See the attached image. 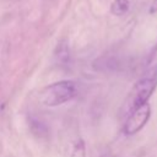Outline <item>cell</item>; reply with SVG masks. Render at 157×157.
Segmentation results:
<instances>
[{"label":"cell","instance_id":"6da1fadb","mask_svg":"<svg viewBox=\"0 0 157 157\" xmlns=\"http://www.w3.org/2000/svg\"><path fill=\"white\" fill-rule=\"evenodd\" d=\"M77 96V86L74 81L63 80L44 87L39 93V102L45 107H58L72 101Z\"/></svg>","mask_w":157,"mask_h":157},{"label":"cell","instance_id":"7a4b0ae2","mask_svg":"<svg viewBox=\"0 0 157 157\" xmlns=\"http://www.w3.org/2000/svg\"><path fill=\"white\" fill-rule=\"evenodd\" d=\"M157 87V64L150 67L134 85L126 101V108L131 112L136 107L147 103Z\"/></svg>","mask_w":157,"mask_h":157},{"label":"cell","instance_id":"3957f363","mask_svg":"<svg viewBox=\"0 0 157 157\" xmlns=\"http://www.w3.org/2000/svg\"><path fill=\"white\" fill-rule=\"evenodd\" d=\"M150 115H151V107L148 103H144V104L136 107L135 109H132L129 113V115L124 123V126H123L124 134L134 135V134L139 132L145 126V124L148 121Z\"/></svg>","mask_w":157,"mask_h":157},{"label":"cell","instance_id":"277c9868","mask_svg":"<svg viewBox=\"0 0 157 157\" xmlns=\"http://www.w3.org/2000/svg\"><path fill=\"white\" fill-rule=\"evenodd\" d=\"M54 58L59 66H67L71 61V53H70V45L67 39H61L58 42L55 50H54Z\"/></svg>","mask_w":157,"mask_h":157},{"label":"cell","instance_id":"5b68a950","mask_svg":"<svg viewBox=\"0 0 157 157\" xmlns=\"http://www.w3.org/2000/svg\"><path fill=\"white\" fill-rule=\"evenodd\" d=\"M130 9V1L129 0H114L110 5V12L115 16H123L125 15Z\"/></svg>","mask_w":157,"mask_h":157},{"label":"cell","instance_id":"8992f818","mask_svg":"<svg viewBox=\"0 0 157 157\" xmlns=\"http://www.w3.org/2000/svg\"><path fill=\"white\" fill-rule=\"evenodd\" d=\"M29 125H31V130L34 135H37L38 137H43L48 134V129L45 126L44 123H42L38 119H31L29 120Z\"/></svg>","mask_w":157,"mask_h":157},{"label":"cell","instance_id":"52a82bcc","mask_svg":"<svg viewBox=\"0 0 157 157\" xmlns=\"http://www.w3.org/2000/svg\"><path fill=\"white\" fill-rule=\"evenodd\" d=\"M148 12H150V13H156V12H157V0H153V1L151 2V6H150V9H148Z\"/></svg>","mask_w":157,"mask_h":157}]
</instances>
